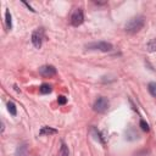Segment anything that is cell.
I'll return each instance as SVG.
<instances>
[{
	"instance_id": "6da1fadb",
	"label": "cell",
	"mask_w": 156,
	"mask_h": 156,
	"mask_svg": "<svg viewBox=\"0 0 156 156\" xmlns=\"http://www.w3.org/2000/svg\"><path fill=\"white\" fill-rule=\"evenodd\" d=\"M144 23H145V21H144L143 16H135V17L130 18L127 22L126 30L129 32V33H136V32H139L144 27Z\"/></svg>"
},
{
	"instance_id": "4fadbf2b",
	"label": "cell",
	"mask_w": 156,
	"mask_h": 156,
	"mask_svg": "<svg viewBox=\"0 0 156 156\" xmlns=\"http://www.w3.org/2000/svg\"><path fill=\"white\" fill-rule=\"evenodd\" d=\"M147 89H149V93H150L152 96H155V98H156V83H155V82L149 83Z\"/></svg>"
},
{
	"instance_id": "5b68a950",
	"label": "cell",
	"mask_w": 156,
	"mask_h": 156,
	"mask_svg": "<svg viewBox=\"0 0 156 156\" xmlns=\"http://www.w3.org/2000/svg\"><path fill=\"white\" fill-rule=\"evenodd\" d=\"M83 21H84L83 11H82V9H77V10L73 12L72 17H71V23H72V26L78 27V26H80V24L83 23Z\"/></svg>"
},
{
	"instance_id": "7a4b0ae2",
	"label": "cell",
	"mask_w": 156,
	"mask_h": 156,
	"mask_svg": "<svg viewBox=\"0 0 156 156\" xmlns=\"http://www.w3.org/2000/svg\"><path fill=\"white\" fill-rule=\"evenodd\" d=\"M88 49L90 50H100V51H111L112 50V44L111 43H107V41H99V43H91L89 45H87Z\"/></svg>"
},
{
	"instance_id": "9a60e30c",
	"label": "cell",
	"mask_w": 156,
	"mask_h": 156,
	"mask_svg": "<svg viewBox=\"0 0 156 156\" xmlns=\"http://www.w3.org/2000/svg\"><path fill=\"white\" fill-rule=\"evenodd\" d=\"M140 127H141V129H143L144 132H149V124H147L144 119L140 121Z\"/></svg>"
},
{
	"instance_id": "30bf717a",
	"label": "cell",
	"mask_w": 156,
	"mask_h": 156,
	"mask_svg": "<svg viewBox=\"0 0 156 156\" xmlns=\"http://www.w3.org/2000/svg\"><path fill=\"white\" fill-rule=\"evenodd\" d=\"M5 22H6L7 28L11 29L12 28V20H11V13L9 10H6V12H5Z\"/></svg>"
},
{
	"instance_id": "277c9868",
	"label": "cell",
	"mask_w": 156,
	"mask_h": 156,
	"mask_svg": "<svg viewBox=\"0 0 156 156\" xmlns=\"http://www.w3.org/2000/svg\"><path fill=\"white\" fill-rule=\"evenodd\" d=\"M107 108H108V100L106 98H104V96L98 98L96 101L94 102V110L96 112H99V113L105 112Z\"/></svg>"
},
{
	"instance_id": "8fae6325",
	"label": "cell",
	"mask_w": 156,
	"mask_h": 156,
	"mask_svg": "<svg viewBox=\"0 0 156 156\" xmlns=\"http://www.w3.org/2000/svg\"><path fill=\"white\" fill-rule=\"evenodd\" d=\"M39 90H40L41 94H49V93H51L52 88H51L50 84H41L40 88H39Z\"/></svg>"
},
{
	"instance_id": "5bb4252c",
	"label": "cell",
	"mask_w": 156,
	"mask_h": 156,
	"mask_svg": "<svg viewBox=\"0 0 156 156\" xmlns=\"http://www.w3.org/2000/svg\"><path fill=\"white\" fill-rule=\"evenodd\" d=\"M68 147L62 143V145H61V149H60V151H58V156H68Z\"/></svg>"
},
{
	"instance_id": "8992f818",
	"label": "cell",
	"mask_w": 156,
	"mask_h": 156,
	"mask_svg": "<svg viewBox=\"0 0 156 156\" xmlns=\"http://www.w3.org/2000/svg\"><path fill=\"white\" fill-rule=\"evenodd\" d=\"M39 73H40L43 77H52V76L56 74V68H55L54 66H49V65L41 66V67L39 68Z\"/></svg>"
},
{
	"instance_id": "2e32d148",
	"label": "cell",
	"mask_w": 156,
	"mask_h": 156,
	"mask_svg": "<svg viewBox=\"0 0 156 156\" xmlns=\"http://www.w3.org/2000/svg\"><path fill=\"white\" fill-rule=\"evenodd\" d=\"M57 102H58L60 105H65V104L67 102V99H66L63 95H60V96L57 98Z\"/></svg>"
},
{
	"instance_id": "3957f363",
	"label": "cell",
	"mask_w": 156,
	"mask_h": 156,
	"mask_svg": "<svg viewBox=\"0 0 156 156\" xmlns=\"http://www.w3.org/2000/svg\"><path fill=\"white\" fill-rule=\"evenodd\" d=\"M43 39H44V29L43 28H38L37 30L33 32V34H32V43H33V45L37 49L41 48Z\"/></svg>"
},
{
	"instance_id": "52a82bcc",
	"label": "cell",
	"mask_w": 156,
	"mask_h": 156,
	"mask_svg": "<svg viewBox=\"0 0 156 156\" xmlns=\"http://www.w3.org/2000/svg\"><path fill=\"white\" fill-rule=\"evenodd\" d=\"M56 133H57V129L51 128V127H46V126L43 127L39 132L40 135H51V134H56Z\"/></svg>"
},
{
	"instance_id": "9c48e42d",
	"label": "cell",
	"mask_w": 156,
	"mask_h": 156,
	"mask_svg": "<svg viewBox=\"0 0 156 156\" xmlns=\"http://www.w3.org/2000/svg\"><path fill=\"white\" fill-rule=\"evenodd\" d=\"M146 49H147L149 52H154V51H156V38H155V39H151V40L147 43Z\"/></svg>"
},
{
	"instance_id": "ba28073f",
	"label": "cell",
	"mask_w": 156,
	"mask_h": 156,
	"mask_svg": "<svg viewBox=\"0 0 156 156\" xmlns=\"http://www.w3.org/2000/svg\"><path fill=\"white\" fill-rule=\"evenodd\" d=\"M16 156H28V150L26 145H21L16 150Z\"/></svg>"
},
{
	"instance_id": "7c38bea8",
	"label": "cell",
	"mask_w": 156,
	"mask_h": 156,
	"mask_svg": "<svg viewBox=\"0 0 156 156\" xmlns=\"http://www.w3.org/2000/svg\"><path fill=\"white\" fill-rule=\"evenodd\" d=\"M7 110H9V112H10L12 116H16V113H17V110H16V105H15L12 101L7 102Z\"/></svg>"
}]
</instances>
